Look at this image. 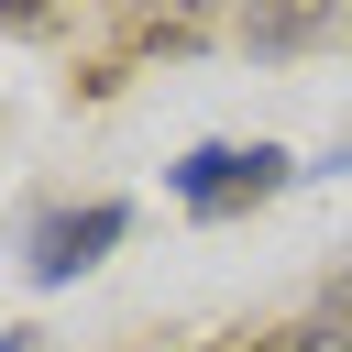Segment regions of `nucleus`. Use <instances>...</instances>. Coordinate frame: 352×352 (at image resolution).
I'll use <instances>...</instances> for the list:
<instances>
[{"label":"nucleus","instance_id":"nucleus-5","mask_svg":"<svg viewBox=\"0 0 352 352\" xmlns=\"http://www.w3.org/2000/svg\"><path fill=\"white\" fill-rule=\"evenodd\" d=\"M330 341L352 352V264H341V297H330Z\"/></svg>","mask_w":352,"mask_h":352},{"label":"nucleus","instance_id":"nucleus-4","mask_svg":"<svg viewBox=\"0 0 352 352\" xmlns=\"http://www.w3.org/2000/svg\"><path fill=\"white\" fill-rule=\"evenodd\" d=\"M242 352H341V341H330V330H319V319H286V330H253V341H242Z\"/></svg>","mask_w":352,"mask_h":352},{"label":"nucleus","instance_id":"nucleus-2","mask_svg":"<svg viewBox=\"0 0 352 352\" xmlns=\"http://www.w3.org/2000/svg\"><path fill=\"white\" fill-rule=\"evenodd\" d=\"M132 242V198H77V209H44L33 231H22V275L55 297V286H77V275H99L110 253Z\"/></svg>","mask_w":352,"mask_h":352},{"label":"nucleus","instance_id":"nucleus-8","mask_svg":"<svg viewBox=\"0 0 352 352\" xmlns=\"http://www.w3.org/2000/svg\"><path fill=\"white\" fill-rule=\"evenodd\" d=\"M286 11H330V0H286Z\"/></svg>","mask_w":352,"mask_h":352},{"label":"nucleus","instance_id":"nucleus-6","mask_svg":"<svg viewBox=\"0 0 352 352\" xmlns=\"http://www.w3.org/2000/svg\"><path fill=\"white\" fill-rule=\"evenodd\" d=\"M319 176H352V132H341V143H330V154L308 165V187H319Z\"/></svg>","mask_w":352,"mask_h":352},{"label":"nucleus","instance_id":"nucleus-7","mask_svg":"<svg viewBox=\"0 0 352 352\" xmlns=\"http://www.w3.org/2000/svg\"><path fill=\"white\" fill-rule=\"evenodd\" d=\"M0 352H44V330H0Z\"/></svg>","mask_w":352,"mask_h":352},{"label":"nucleus","instance_id":"nucleus-1","mask_svg":"<svg viewBox=\"0 0 352 352\" xmlns=\"http://www.w3.org/2000/svg\"><path fill=\"white\" fill-rule=\"evenodd\" d=\"M286 187H308V165L286 154V143H187L176 165H165V198L187 209V220H253L264 198H286Z\"/></svg>","mask_w":352,"mask_h":352},{"label":"nucleus","instance_id":"nucleus-3","mask_svg":"<svg viewBox=\"0 0 352 352\" xmlns=\"http://www.w3.org/2000/svg\"><path fill=\"white\" fill-rule=\"evenodd\" d=\"M66 22V0H0V33H22V44H44Z\"/></svg>","mask_w":352,"mask_h":352}]
</instances>
